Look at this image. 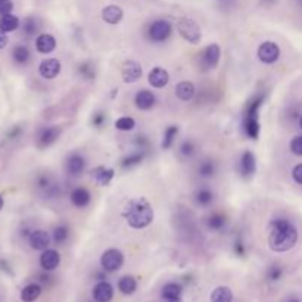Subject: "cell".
<instances>
[{
  "mask_svg": "<svg viewBox=\"0 0 302 302\" xmlns=\"http://www.w3.org/2000/svg\"><path fill=\"white\" fill-rule=\"evenodd\" d=\"M118 289L124 295H131L137 289V282H136V279L133 276H124L118 282Z\"/></svg>",
  "mask_w": 302,
  "mask_h": 302,
  "instance_id": "obj_30",
  "label": "cell"
},
{
  "mask_svg": "<svg viewBox=\"0 0 302 302\" xmlns=\"http://www.w3.org/2000/svg\"><path fill=\"white\" fill-rule=\"evenodd\" d=\"M257 171V160L255 155L250 150H245L240 158V173L243 177H250L254 176Z\"/></svg>",
  "mask_w": 302,
  "mask_h": 302,
  "instance_id": "obj_18",
  "label": "cell"
},
{
  "mask_svg": "<svg viewBox=\"0 0 302 302\" xmlns=\"http://www.w3.org/2000/svg\"><path fill=\"white\" fill-rule=\"evenodd\" d=\"M70 199H71V204L75 208L81 210V208H86L91 202V195H90V192L86 187H75L71 192Z\"/></svg>",
  "mask_w": 302,
  "mask_h": 302,
  "instance_id": "obj_19",
  "label": "cell"
},
{
  "mask_svg": "<svg viewBox=\"0 0 302 302\" xmlns=\"http://www.w3.org/2000/svg\"><path fill=\"white\" fill-rule=\"evenodd\" d=\"M177 31L178 34L189 41L190 44H199L200 38H202V33H200V27L196 21L190 18H181L177 22Z\"/></svg>",
  "mask_w": 302,
  "mask_h": 302,
  "instance_id": "obj_4",
  "label": "cell"
},
{
  "mask_svg": "<svg viewBox=\"0 0 302 302\" xmlns=\"http://www.w3.org/2000/svg\"><path fill=\"white\" fill-rule=\"evenodd\" d=\"M65 168H67V173L70 176H78L84 171L86 168V160L81 154H71L68 158H67V162H65Z\"/></svg>",
  "mask_w": 302,
  "mask_h": 302,
  "instance_id": "obj_20",
  "label": "cell"
},
{
  "mask_svg": "<svg viewBox=\"0 0 302 302\" xmlns=\"http://www.w3.org/2000/svg\"><path fill=\"white\" fill-rule=\"evenodd\" d=\"M287 302H299V301H298L296 298H289V299H287Z\"/></svg>",
  "mask_w": 302,
  "mask_h": 302,
  "instance_id": "obj_48",
  "label": "cell"
},
{
  "mask_svg": "<svg viewBox=\"0 0 302 302\" xmlns=\"http://www.w3.org/2000/svg\"><path fill=\"white\" fill-rule=\"evenodd\" d=\"M123 17H124V12L117 5H109V6L104 8V11H102V19L109 25L120 24L123 21Z\"/></svg>",
  "mask_w": 302,
  "mask_h": 302,
  "instance_id": "obj_22",
  "label": "cell"
},
{
  "mask_svg": "<svg viewBox=\"0 0 302 302\" xmlns=\"http://www.w3.org/2000/svg\"><path fill=\"white\" fill-rule=\"evenodd\" d=\"M299 125H301V128H302V115H301V120H299Z\"/></svg>",
  "mask_w": 302,
  "mask_h": 302,
  "instance_id": "obj_49",
  "label": "cell"
},
{
  "mask_svg": "<svg viewBox=\"0 0 302 302\" xmlns=\"http://www.w3.org/2000/svg\"><path fill=\"white\" fill-rule=\"evenodd\" d=\"M220 56H221L220 46L217 43H213V44L207 46L202 55H200V64H202V67L207 70H214L220 62Z\"/></svg>",
  "mask_w": 302,
  "mask_h": 302,
  "instance_id": "obj_8",
  "label": "cell"
},
{
  "mask_svg": "<svg viewBox=\"0 0 302 302\" xmlns=\"http://www.w3.org/2000/svg\"><path fill=\"white\" fill-rule=\"evenodd\" d=\"M41 295V286L37 283H30L27 284L22 292H21V299L24 302H34L38 299V296Z\"/></svg>",
  "mask_w": 302,
  "mask_h": 302,
  "instance_id": "obj_25",
  "label": "cell"
},
{
  "mask_svg": "<svg viewBox=\"0 0 302 302\" xmlns=\"http://www.w3.org/2000/svg\"><path fill=\"white\" fill-rule=\"evenodd\" d=\"M301 2H302V0H301Z\"/></svg>",
  "mask_w": 302,
  "mask_h": 302,
  "instance_id": "obj_52",
  "label": "cell"
},
{
  "mask_svg": "<svg viewBox=\"0 0 302 302\" xmlns=\"http://www.w3.org/2000/svg\"><path fill=\"white\" fill-rule=\"evenodd\" d=\"M292 177L298 184H302V164H298L293 170H292Z\"/></svg>",
  "mask_w": 302,
  "mask_h": 302,
  "instance_id": "obj_45",
  "label": "cell"
},
{
  "mask_svg": "<svg viewBox=\"0 0 302 302\" xmlns=\"http://www.w3.org/2000/svg\"><path fill=\"white\" fill-rule=\"evenodd\" d=\"M270 2H271V0H270Z\"/></svg>",
  "mask_w": 302,
  "mask_h": 302,
  "instance_id": "obj_51",
  "label": "cell"
},
{
  "mask_svg": "<svg viewBox=\"0 0 302 302\" xmlns=\"http://www.w3.org/2000/svg\"><path fill=\"white\" fill-rule=\"evenodd\" d=\"M62 65L58 59L55 58H47L44 61H41L40 67H38V72L44 80H53L61 74Z\"/></svg>",
  "mask_w": 302,
  "mask_h": 302,
  "instance_id": "obj_9",
  "label": "cell"
},
{
  "mask_svg": "<svg viewBox=\"0 0 302 302\" xmlns=\"http://www.w3.org/2000/svg\"><path fill=\"white\" fill-rule=\"evenodd\" d=\"M226 223H227L226 215H223L221 213H214V214H211V215L207 218V226H208V229L215 230V231L223 230V229L226 227Z\"/></svg>",
  "mask_w": 302,
  "mask_h": 302,
  "instance_id": "obj_31",
  "label": "cell"
},
{
  "mask_svg": "<svg viewBox=\"0 0 302 302\" xmlns=\"http://www.w3.org/2000/svg\"><path fill=\"white\" fill-rule=\"evenodd\" d=\"M181 292H183V287L178 283H167L162 287L161 295L164 299H167L170 302V301H178L181 296Z\"/></svg>",
  "mask_w": 302,
  "mask_h": 302,
  "instance_id": "obj_24",
  "label": "cell"
},
{
  "mask_svg": "<svg viewBox=\"0 0 302 302\" xmlns=\"http://www.w3.org/2000/svg\"><path fill=\"white\" fill-rule=\"evenodd\" d=\"M233 250H234V254H236L237 257H243V255H245V252H246V248H245V245H243V242H242L240 239L234 242Z\"/></svg>",
  "mask_w": 302,
  "mask_h": 302,
  "instance_id": "obj_44",
  "label": "cell"
},
{
  "mask_svg": "<svg viewBox=\"0 0 302 302\" xmlns=\"http://www.w3.org/2000/svg\"><path fill=\"white\" fill-rule=\"evenodd\" d=\"M171 33H173V25H171V22H168L165 19H158V21L152 22L147 30L149 38L155 43H162V41L168 40Z\"/></svg>",
  "mask_w": 302,
  "mask_h": 302,
  "instance_id": "obj_6",
  "label": "cell"
},
{
  "mask_svg": "<svg viewBox=\"0 0 302 302\" xmlns=\"http://www.w3.org/2000/svg\"><path fill=\"white\" fill-rule=\"evenodd\" d=\"M147 81L149 84L155 87V89H162L170 83V74L167 70L161 68V67H155L152 68V71L147 75Z\"/></svg>",
  "mask_w": 302,
  "mask_h": 302,
  "instance_id": "obj_14",
  "label": "cell"
},
{
  "mask_svg": "<svg viewBox=\"0 0 302 302\" xmlns=\"http://www.w3.org/2000/svg\"><path fill=\"white\" fill-rule=\"evenodd\" d=\"M290 152L296 157H302V136H296L290 140Z\"/></svg>",
  "mask_w": 302,
  "mask_h": 302,
  "instance_id": "obj_38",
  "label": "cell"
},
{
  "mask_svg": "<svg viewBox=\"0 0 302 302\" xmlns=\"http://www.w3.org/2000/svg\"><path fill=\"white\" fill-rule=\"evenodd\" d=\"M177 134H178V127H177V125H170V127H167V128H165V131H164L162 143H161L162 149H165V150H167V149H170V147L174 144Z\"/></svg>",
  "mask_w": 302,
  "mask_h": 302,
  "instance_id": "obj_33",
  "label": "cell"
},
{
  "mask_svg": "<svg viewBox=\"0 0 302 302\" xmlns=\"http://www.w3.org/2000/svg\"><path fill=\"white\" fill-rule=\"evenodd\" d=\"M3 197H2V195H0V211H2V208H3Z\"/></svg>",
  "mask_w": 302,
  "mask_h": 302,
  "instance_id": "obj_47",
  "label": "cell"
},
{
  "mask_svg": "<svg viewBox=\"0 0 302 302\" xmlns=\"http://www.w3.org/2000/svg\"><path fill=\"white\" fill-rule=\"evenodd\" d=\"M233 292L227 286H218L211 293V302H231Z\"/></svg>",
  "mask_w": 302,
  "mask_h": 302,
  "instance_id": "obj_27",
  "label": "cell"
},
{
  "mask_svg": "<svg viewBox=\"0 0 302 302\" xmlns=\"http://www.w3.org/2000/svg\"><path fill=\"white\" fill-rule=\"evenodd\" d=\"M195 93H196V89H195L193 83H190V81H181L176 87V96L180 100H183V102H189V100H192Z\"/></svg>",
  "mask_w": 302,
  "mask_h": 302,
  "instance_id": "obj_23",
  "label": "cell"
},
{
  "mask_svg": "<svg viewBox=\"0 0 302 302\" xmlns=\"http://www.w3.org/2000/svg\"><path fill=\"white\" fill-rule=\"evenodd\" d=\"M14 9V3L11 0H0V17L11 14Z\"/></svg>",
  "mask_w": 302,
  "mask_h": 302,
  "instance_id": "obj_42",
  "label": "cell"
},
{
  "mask_svg": "<svg viewBox=\"0 0 302 302\" xmlns=\"http://www.w3.org/2000/svg\"><path fill=\"white\" fill-rule=\"evenodd\" d=\"M36 49H37V52H40L43 55L52 53L56 49V38L52 34L43 33L36 38Z\"/></svg>",
  "mask_w": 302,
  "mask_h": 302,
  "instance_id": "obj_15",
  "label": "cell"
},
{
  "mask_svg": "<svg viewBox=\"0 0 302 302\" xmlns=\"http://www.w3.org/2000/svg\"><path fill=\"white\" fill-rule=\"evenodd\" d=\"M124 264V255L120 249H115V248H111L102 254L100 257V266L105 271H118Z\"/></svg>",
  "mask_w": 302,
  "mask_h": 302,
  "instance_id": "obj_5",
  "label": "cell"
},
{
  "mask_svg": "<svg viewBox=\"0 0 302 302\" xmlns=\"http://www.w3.org/2000/svg\"><path fill=\"white\" fill-rule=\"evenodd\" d=\"M266 100V94H257L252 99H249L245 107V112H243V131L245 134L257 140L260 137V108L263 107Z\"/></svg>",
  "mask_w": 302,
  "mask_h": 302,
  "instance_id": "obj_3",
  "label": "cell"
},
{
  "mask_svg": "<svg viewBox=\"0 0 302 302\" xmlns=\"http://www.w3.org/2000/svg\"><path fill=\"white\" fill-rule=\"evenodd\" d=\"M115 176V171L108 167H97L91 171V178L97 186H108Z\"/></svg>",
  "mask_w": 302,
  "mask_h": 302,
  "instance_id": "obj_21",
  "label": "cell"
},
{
  "mask_svg": "<svg viewBox=\"0 0 302 302\" xmlns=\"http://www.w3.org/2000/svg\"><path fill=\"white\" fill-rule=\"evenodd\" d=\"M19 27V19L18 17L12 15V14H8V15H2L0 17V30L5 31V33H11V31H15L17 28Z\"/></svg>",
  "mask_w": 302,
  "mask_h": 302,
  "instance_id": "obj_26",
  "label": "cell"
},
{
  "mask_svg": "<svg viewBox=\"0 0 302 302\" xmlns=\"http://www.w3.org/2000/svg\"><path fill=\"white\" fill-rule=\"evenodd\" d=\"M24 31H25V34H28V36L36 34V31H37V22H36V19L28 18V19L24 22Z\"/></svg>",
  "mask_w": 302,
  "mask_h": 302,
  "instance_id": "obj_43",
  "label": "cell"
},
{
  "mask_svg": "<svg viewBox=\"0 0 302 302\" xmlns=\"http://www.w3.org/2000/svg\"><path fill=\"white\" fill-rule=\"evenodd\" d=\"M134 104L139 109L142 111H149L152 109L157 104V97L152 91L149 90H140L137 91L136 97H134Z\"/></svg>",
  "mask_w": 302,
  "mask_h": 302,
  "instance_id": "obj_17",
  "label": "cell"
},
{
  "mask_svg": "<svg viewBox=\"0 0 302 302\" xmlns=\"http://www.w3.org/2000/svg\"><path fill=\"white\" fill-rule=\"evenodd\" d=\"M53 242L61 245V243H65L70 237V227L67 224H58L55 229H53Z\"/></svg>",
  "mask_w": 302,
  "mask_h": 302,
  "instance_id": "obj_34",
  "label": "cell"
},
{
  "mask_svg": "<svg viewBox=\"0 0 302 302\" xmlns=\"http://www.w3.org/2000/svg\"><path fill=\"white\" fill-rule=\"evenodd\" d=\"M12 58L19 65L27 64L30 61V58H31L30 49L27 46H17V47H14V50H12Z\"/></svg>",
  "mask_w": 302,
  "mask_h": 302,
  "instance_id": "obj_32",
  "label": "cell"
},
{
  "mask_svg": "<svg viewBox=\"0 0 302 302\" xmlns=\"http://www.w3.org/2000/svg\"><path fill=\"white\" fill-rule=\"evenodd\" d=\"M123 217L130 227L136 230L146 229L154 221V208L146 197L130 199L123 210Z\"/></svg>",
  "mask_w": 302,
  "mask_h": 302,
  "instance_id": "obj_2",
  "label": "cell"
},
{
  "mask_svg": "<svg viewBox=\"0 0 302 302\" xmlns=\"http://www.w3.org/2000/svg\"><path fill=\"white\" fill-rule=\"evenodd\" d=\"M258 59L263 64H274L279 61L280 58V47L274 43V41H264L260 47H258Z\"/></svg>",
  "mask_w": 302,
  "mask_h": 302,
  "instance_id": "obj_7",
  "label": "cell"
},
{
  "mask_svg": "<svg viewBox=\"0 0 302 302\" xmlns=\"http://www.w3.org/2000/svg\"><path fill=\"white\" fill-rule=\"evenodd\" d=\"M142 65L137 61H125L121 68V77L125 83H136L142 77Z\"/></svg>",
  "mask_w": 302,
  "mask_h": 302,
  "instance_id": "obj_11",
  "label": "cell"
},
{
  "mask_svg": "<svg viewBox=\"0 0 302 302\" xmlns=\"http://www.w3.org/2000/svg\"><path fill=\"white\" fill-rule=\"evenodd\" d=\"M197 173L200 177H213L215 174V164L213 161H204L199 165Z\"/></svg>",
  "mask_w": 302,
  "mask_h": 302,
  "instance_id": "obj_36",
  "label": "cell"
},
{
  "mask_svg": "<svg viewBox=\"0 0 302 302\" xmlns=\"http://www.w3.org/2000/svg\"><path fill=\"white\" fill-rule=\"evenodd\" d=\"M136 127V121L131 117H121L115 121V128L120 131H131Z\"/></svg>",
  "mask_w": 302,
  "mask_h": 302,
  "instance_id": "obj_35",
  "label": "cell"
},
{
  "mask_svg": "<svg viewBox=\"0 0 302 302\" xmlns=\"http://www.w3.org/2000/svg\"><path fill=\"white\" fill-rule=\"evenodd\" d=\"M28 242H30V246L34 250H44L50 245V236L44 230H34V231L30 233Z\"/></svg>",
  "mask_w": 302,
  "mask_h": 302,
  "instance_id": "obj_16",
  "label": "cell"
},
{
  "mask_svg": "<svg viewBox=\"0 0 302 302\" xmlns=\"http://www.w3.org/2000/svg\"><path fill=\"white\" fill-rule=\"evenodd\" d=\"M143 158H144V150L139 149V150H136V152H131V154H128L127 157L123 158L121 167L123 168H131L134 165H139L143 161Z\"/></svg>",
  "mask_w": 302,
  "mask_h": 302,
  "instance_id": "obj_29",
  "label": "cell"
},
{
  "mask_svg": "<svg viewBox=\"0 0 302 302\" xmlns=\"http://www.w3.org/2000/svg\"><path fill=\"white\" fill-rule=\"evenodd\" d=\"M195 150H196V147H195V143L192 140H186L180 146V152L184 157H192L195 154Z\"/></svg>",
  "mask_w": 302,
  "mask_h": 302,
  "instance_id": "obj_39",
  "label": "cell"
},
{
  "mask_svg": "<svg viewBox=\"0 0 302 302\" xmlns=\"http://www.w3.org/2000/svg\"><path fill=\"white\" fill-rule=\"evenodd\" d=\"M195 200H196V204L199 205H202V207H208L213 200H214V193L211 189L208 187H202V189H199L196 190L195 193Z\"/></svg>",
  "mask_w": 302,
  "mask_h": 302,
  "instance_id": "obj_28",
  "label": "cell"
},
{
  "mask_svg": "<svg viewBox=\"0 0 302 302\" xmlns=\"http://www.w3.org/2000/svg\"><path fill=\"white\" fill-rule=\"evenodd\" d=\"M170 302H180V301H170Z\"/></svg>",
  "mask_w": 302,
  "mask_h": 302,
  "instance_id": "obj_50",
  "label": "cell"
},
{
  "mask_svg": "<svg viewBox=\"0 0 302 302\" xmlns=\"http://www.w3.org/2000/svg\"><path fill=\"white\" fill-rule=\"evenodd\" d=\"M61 136V128L58 125H50L47 128H43L38 134V139H37V146L38 147H47L50 144H53Z\"/></svg>",
  "mask_w": 302,
  "mask_h": 302,
  "instance_id": "obj_13",
  "label": "cell"
},
{
  "mask_svg": "<svg viewBox=\"0 0 302 302\" xmlns=\"http://www.w3.org/2000/svg\"><path fill=\"white\" fill-rule=\"evenodd\" d=\"M282 276H283V268L279 267V266H271L267 271V277L271 282H277Z\"/></svg>",
  "mask_w": 302,
  "mask_h": 302,
  "instance_id": "obj_40",
  "label": "cell"
},
{
  "mask_svg": "<svg viewBox=\"0 0 302 302\" xmlns=\"http://www.w3.org/2000/svg\"><path fill=\"white\" fill-rule=\"evenodd\" d=\"M105 123H107V115H105L104 112H97V114H94L93 118H91V124H93L96 128H100Z\"/></svg>",
  "mask_w": 302,
  "mask_h": 302,
  "instance_id": "obj_41",
  "label": "cell"
},
{
  "mask_svg": "<svg viewBox=\"0 0 302 302\" xmlns=\"http://www.w3.org/2000/svg\"><path fill=\"white\" fill-rule=\"evenodd\" d=\"M298 242V230L287 218H274L268 224V246L274 252H287Z\"/></svg>",
  "mask_w": 302,
  "mask_h": 302,
  "instance_id": "obj_1",
  "label": "cell"
},
{
  "mask_svg": "<svg viewBox=\"0 0 302 302\" xmlns=\"http://www.w3.org/2000/svg\"><path fill=\"white\" fill-rule=\"evenodd\" d=\"M114 298V287L109 282L100 280L93 287V299L96 302H111Z\"/></svg>",
  "mask_w": 302,
  "mask_h": 302,
  "instance_id": "obj_12",
  "label": "cell"
},
{
  "mask_svg": "<svg viewBox=\"0 0 302 302\" xmlns=\"http://www.w3.org/2000/svg\"><path fill=\"white\" fill-rule=\"evenodd\" d=\"M78 74L84 78V80H93L94 78V67L90 62H84L80 65L78 68Z\"/></svg>",
  "mask_w": 302,
  "mask_h": 302,
  "instance_id": "obj_37",
  "label": "cell"
},
{
  "mask_svg": "<svg viewBox=\"0 0 302 302\" xmlns=\"http://www.w3.org/2000/svg\"><path fill=\"white\" fill-rule=\"evenodd\" d=\"M8 43H9V38L6 36V33L0 30V49H5L8 46Z\"/></svg>",
  "mask_w": 302,
  "mask_h": 302,
  "instance_id": "obj_46",
  "label": "cell"
},
{
  "mask_svg": "<svg viewBox=\"0 0 302 302\" xmlns=\"http://www.w3.org/2000/svg\"><path fill=\"white\" fill-rule=\"evenodd\" d=\"M61 264V255L56 249H44L40 255V266L44 271H53Z\"/></svg>",
  "mask_w": 302,
  "mask_h": 302,
  "instance_id": "obj_10",
  "label": "cell"
}]
</instances>
